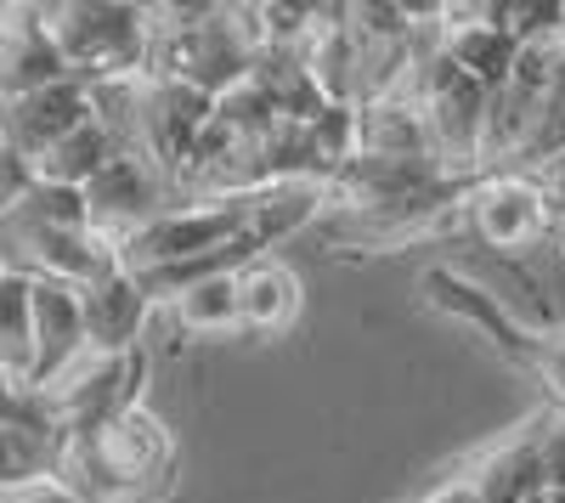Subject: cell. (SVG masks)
I'll return each mask as SVG.
<instances>
[{
  "label": "cell",
  "mask_w": 565,
  "mask_h": 503,
  "mask_svg": "<svg viewBox=\"0 0 565 503\" xmlns=\"http://www.w3.org/2000/svg\"><path fill=\"white\" fill-rule=\"evenodd\" d=\"M57 481L85 503H159L175 486V436L148 402L63 447Z\"/></svg>",
  "instance_id": "1"
},
{
  "label": "cell",
  "mask_w": 565,
  "mask_h": 503,
  "mask_svg": "<svg viewBox=\"0 0 565 503\" xmlns=\"http://www.w3.org/2000/svg\"><path fill=\"white\" fill-rule=\"evenodd\" d=\"M40 29L79 85L136 79L148 68V7H114V0L40 7Z\"/></svg>",
  "instance_id": "2"
},
{
  "label": "cell",
  "mask_w": 565,
  "mask_h": 503,
  "mask_svg": "<svg viewBox=\"0 0 565 503\" xmlns=\"http://www.w3.org/2000/svg\"><path fill=\"white\" fill-rule=\"evenodd\" d=\"M413 103H418L424 136H430V159L447 181L487 175V103H492V90H481L441 52H430L418 68Z\"/></svg>",
  "instance_id": "3"
},
{
  "label": "cell",
  "mask_w": 565,
  "mask_h": 503,
  "mask_svg": "<svg viewBox=\"0 0 565 503\" xmlns=\"http://www.w3.org/2000/svg\"><path fill=\"white\" fill-rule=\"evenodd\" d=\"M249 210H255V199H186V204L153 215L148 226L125 233V238L114 244V260L141 278V271L215 255V249H226V244L249 238ZM260 255H266V249H260Z\"/></svg>",
  "instance_id": "4"
},
{
  "label": "cell",
  "mask_w": 565,
  "mask_h": 503,
  "mask_svg": "<svg viewBox=\"0 0 565 503\" xmlns=\"http://www.w3.org/2000/svg\"><path fill=\"white\" fill-rule=\"evenodd\" d=\"M554 221H559V210L548 204V193L537 188L532 175L487 170V175H476L463 188V226L458 233H469L481 249L514 260V255L543 249L548 233H554Z\"/></svg>",
  "instance_id": "5"
},
{
  "label": "cell",
  "mask_w": 565,
  "mask_h": 503,
  "mask_svg": "<svg viewBox=\"0 0 565 503\" xmlns=\"http://www.w3.org/2000/svg\"><path fill=\"white\" fill-rule=\"evenodd\" d=\"M418 289H424V300H430L441 317H452V323H469V329H487V334H492V345L514 362V368H526V374H537V379H543V351H548V334L526 329L521 317H514V311L487 289V283L463 278V271H452V266H424V271H418Z\"/></svg>",
  "instance_id": "6"
},
{
  "label": "cell",
  "mask_w": 565,
  "mask_h": 503,
  "mask_svg": "<svg viewBox=\"0 0 565 503\" xmlns=\"http://www.w3.org/2000/svg\"><path fill=\"white\" fill-rule=\"evenodd\" d=\"M79 193H85L90 233H103L108 244H119L125 233H136V226H148L153 215L175 210L170 175L153 159H141V153H114Z\"/></svg>",
  "instance_id": "7"
},
{
  "label": "cell",
  "mask_w": 565,
  "mask_h": 503,
  "mask_svg": "<svg viewBox=\"0 0 565 503\" xmlns=\"http://www.w3.org/2000/svg\"><path fill=\"white\" fill-rule=\"evenodd\" d=\"M159 306L148 300L136 271L119 260L103 266L90 283H79V323H85V356H125L141 351V329Z\"/></svg>",
  "instance_id": "8"
},
{
  "label": "cell",
  "mask_w": 565,
  "mask_h": 503,
  "mask_svg": "<svg viewBox=\"0 0 565 503\" xmlns=\"http://www.w3.org/2000/svg\"><path fill=\"white\" fill-rule=\"evenodd\" d=\"M29 317H34V362H29L23 390L40 396V390H52L63 374H74L79 362H85L79 289H74V283H52V278H34V289H29Z\"/></svg>",
  "instance_id": "9"
},
{
  "label": "cell",
  "mask_w": 565,
  "mask_h": 503,
  "mask_svg": "<svg viewBox=\"0 0 565 503\" xmlns=\"http://www.w3.org/2000/svg\"><path fill=\"white\" fill-rule=\"evenodd\" d=\"M90 119V90L79 79H52L40 90H23V97H7L0 103V125H7V148L18 159H40L52 142H63V136L74 125Z\"/></svg>",
  "instance_id": "10"
},
{
  "label": "cell",
  "mask_w": 565,
  "mask_h": 503,
  "mask_svg": "<svg viewBox=\"0 0 565 503\" xmlns=\"http://www.w3.org/2000/svg\"><path fill=\"white\" fill-rule=\"evenodd\" d=\"M232 295H238V334H260L277 340L300 323L306 311V283L289 260L277 255H255L232 271Z\"/></svg>",
  "instance_id": "11"
},
{
  "label": "cell",
  "mask_w": 565,
  "mask_h": 503,
  "mask_svg": "<svg viewBox=\"0 0 565 503\" xmlns=\"http://www.w3.org/2000/svg\"><path fill=\"white\" fill-rule=\"evenodd\" d=\"M63 464V436L52 425V414L40 407V396H18V407L0 414V492H18L29 481L57 475Z\"/></svg>",
  "instance_id": "12"
},
{
  "label": "cell",
  "mask_w": 565,
  "mask_h": 503,
  "mask_svg": "<svg viewBox=\"0 0 565 503\" xmlns=\"http://www.w3.org/2000/svg\"><path fill=\"white\" fill-rule=\"evenodd\" d=\"M463 475L476 481V497L481 503H543V481H537V419L514 425L503 441H492Z\"/></svg>",
  "instance_id": "13"
},
{
  "label": "cell",
  "mask_w": 565,
  "mask_h": 503,
  "mask_svg": "<svg viewBox=\"0 0 565 503\" xmlns=\"http://www.w3.org/2000/svg\"><path fill=\"white\" fill-rule=\"evenodd\" d=\"M114 136L103 130V119L90 114L85 125H74L63 142H52L40 159H34V181H57V188H85L90 175H97L108 159H114Z\"/></svg>",
  "instance_id": "14"
},
{
  "label": "cell",
  "mask_w": 565,
  "mask_h": 503,
  "mask_svg": "<svg viewBox=\"0 0 565 503\" xmlns=\"http://www.w3.org/2000/svg\"><path fill=\"white\" fill-rule=\"evenodd\" d=\"M170 323L186 340H221V334H238V295H232V271L221 278H204L193 289H181L170 306Z\"/></svg>",
  "instance_id": "15"
},
{
  "label": "cell",
  "mask_w": 565,
  "mask_h": 503,
  "mask_svg": "<svg viewBox=\"0 0 565 503\" xmlns=\"http://www.w3.org/2000/svg\"><path fill=\"white\" fill-rule=\"evenodd\" d=\"M29 271H0V368H7L18 385L29 379L34 362V317H29Z\"/></svg>",
  "instance_id": "16"
},
{
  "label": "cell",
  "mask_w": 565,
  "mask_h": 503,
  "mask_svg": "<svg viewBox=\"0 0 565 503\" xmlns=\"http://www.w3.org/2000/svg\"><path fill=\"white\" fill-rule=\"evenodd\" d=\"M537 481L543 497L565 492V414H537Z\"/></svg>",
  "instance_id": "17"
},
{
  "label": "cell",
  "mask_w": 565,
  "mask_h": 503,
  "mask_svg": "<svg viewBox=\"0 0 565 503\" xmlns=\"http://www.w3.org/2000/svg\"><path fill=\"white\" fill-rule=\"evenodd\" d=\"M0 503H85L74 486H63L57 475H45V481H29L18 492H0Z\"/></svg>",
  "instance_id": "18"
},
{
  "label": "cell",
  "mask_w": 565,
  "mask_h": 503,
  "mask_svg": "<svg viewBox=\"0 0 565 503\" xmlns=\"http://www.w3.org/2000/svg\"><path fill=\"white\" fill-rule=\"evenodd\" d=\"M418 503H481V497H476V481H469V475H447V481H436L430 492H424Z\"/></svg>",
  "instance_id": "19"
},
{
  "label": "cell",
  "mask_w": 565,
  "mask_h": 503,
  "mask_svg": "<svg viewBox=\"0 0 565 503\" xmlns=\"http://www.w3.org/2000/svg\"><path fill=\"white\" fill-rule=\"evenodd\" d=\"M18 396H23V385H18L7 368H0V414H7V407H18Z\"/></svg>",
  "instance_id": "20"
},
{
  "label": "cell",
  "mask_w": 565,
  "mask_h": 503,
  "mask_svg": "<svg viewBox=\"0 0 565 503\" xmlns=\"http://www.w3.org/2000/svg\"><path fill=\"white\" fill-rule=\"evenodd\" d=\"M548 255H554V260L565 266V215L554 221V233H548Z\"/></svg>",
  "instance_id": "21"
},
{
  "label": "cell",
  "mask_w": 565,
  "mask_h": 503,
  "mask_svg": "<svg viewBox=\"0 0 565 503\" xmlns=\"http://www.w3.org/2000/svg\"><path fill=\"white\" fill-rule=\"evenodd\" d=\"M0 271H12V249H7V238H0Z\"/></svg>",
  "instance_id": "22"
},
{
  "label": "cell",
  "mask_w": 565,
  "mask_h": 503,
  "mask_svg": "<svg viewBox=\"0 0 565 503\" xmlns=\"http://www.w3.org/2000/svg\"><path fill=\"white\" fill-rule=\"evenodd\" d=\"M0 148H7V125H0Z\"/></svg>",
  "instance_id": "23"
}]
</instances>
